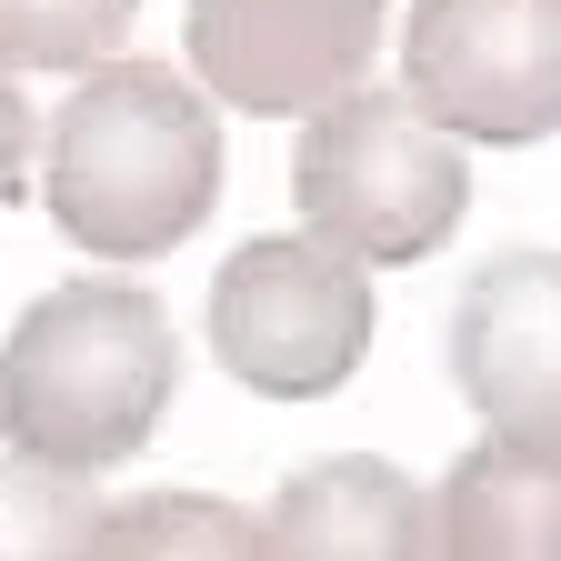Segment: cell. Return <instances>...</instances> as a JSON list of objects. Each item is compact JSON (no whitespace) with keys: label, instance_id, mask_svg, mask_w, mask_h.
I'll return each instance as SVG.
<instances>
[{"label":"cell","instance_id":"cell-1","mask_svg":"<svg viewBox=\"0 0 561 561\" xmlns=\"http://www.w3.org/2000/svg\"><path fill=\"white\" fill-rule=\"evenodd\" d=\"M221 201V121L161 60H111L50 111L41 210L91 261H161Z\"/></svg>","mask_w":561,"mask_h":561},{"label":"cell","instance_id":"cell-2","mask_svg":"<svg viewBox=\"0 0 561 561\" xmlns=\"http://www.w3.org/2000/svg\"><path fill=\"white\" fill-rule=\"evenodd\" d=\"M181 391V331L130 280H60L0 341V432L11 451L111 471L161 432Z\"/></svg>","mask_w":561,"mask_h":561},{"label":"cell","instance_id":"cell-3","mask_svg":"<svg viewBox=\"0 0 561 561\" xmlns=\"http://www.w3.org/2000/svg\"><path fill=\"white\" fill-rule=\"evenodd\" d=\"M291 201L321 241L391 271V261H432L461 231L471 161H461V130H442L411 91H341L301 121Z\"/></svg>","mask_w":561,"mask_h":561},{"label":"cell","instance_id":"cell-4","mask_svg":"<svg viewBox=\"0 0 561 561\" xmlns=\"http://www.w3.org/2000/svg\"><path fill=\"white\" fill-rule=\"evenodd\" d=\"M210 351L261 401H321L362 371L371 351V261L341 241H241L210 280Z\"/></svg>","mask_w":561,"mask_h":561},{"label":"cell","instance_id":"cell-5","mask_svg":"<svg viewBox=\"0 0 561 561\" xmlns=\"http://www.w3.org/2000/svg\"><path fill=\"white\" fill-rule=\"evenodd\" d=\"M401 91L461 140H551L561 130V0H411Z\"/></svg>","mask_w":561,"mask_h":561},{"label":"cell","instance_id":"cell-6","mask_svg":"<svg viewBox=\"0 0 561 561\" xmlns=\"http://www.w3.org/2000/svg\"><path fill=\"white\" fill-rule=\"evenodd\" d=\"M191 81L221 111H321L362 91L381 50V0H181Z\"/></svg>","mask_w":561,"mask_h":561},{"label":"cell","instance_id":"cell-7","mask_svg":"<svg viewBox=\"0 0 561 561\" xmlns=\"http://www.w3.org/2000/svg\"><path fill=\"white\" fill-rule=\"evenodd\" d=\"M451 381L491 432H561V251H491L461 280Z\"/></svg>","mask_w":561,"mask_h":561},{"label":"cell","instance_id":"cell-8","mask_svg":"<svg viewBox=\"0 0 561 561\" xmlns=\"http://www.w3.org/2000/svg\"><path fill=\"white\" fill-rule=\"evenodd\" d=\"M271 561H442V502L381 451L301 461L271 502Z\"/></svg>","mask_w":561,"mask_h":561},{"label":"cell","instance_id":"cell-9","mask_svg":"<svg viewBox=\"0 0 561 561\" xmlns=\"http://www.w3.org/2000/svg\"><path fill=\"white\" fill-rule=\"evenodd\" d=\"M442 561H561V432H491L451 461Z\"/></svg>","mask_w":561,"mask_h":561},{"label":"cell","instance_id":"cell-10","mask_svg":"<svg viewBox=\"0 0 561 561\" xmlns=\"http://www.w3.org/2000/svg\"><path fill=\"white\" fill-rule=\"evenodd\" d=\"M111 502L91 471L41 461V451H0V561H101Z\"/></svg>","mask_w":561,"mask_h":561},{"label":"cell","instance_id":"cell-11","mask_svg":"<svg viewBox=\"0 0 561 561\" xmlns=\"http://www.w3.org/2000/svg\"><path fill=\"white\" fill-rule=\"evenodd\" d=\"M101 561H271V522L221 491H140L111 512Z\"/></svg>","mask_w":561,"mask_h":561},{"label":"cell","instance_id":"cell-12","mask_svg":"<svg viewBox=\"0 0 561 561\" xmlns=\"http://www.w3.org/2000/svg\"><path fill=\"white\" fill-rule=\"evenodd\" d=\"M140 0H0V60L11 70H91Z\"/></svg>","mask_w":561,"mask_h":561},{"label":"cell","instance_id":"cell-13","mask_svg":"<svg viewBox=\"0 0 561 561\" xmlns=\"http://www.w3.org/2000/svg\"><path fill=\"white\" fill-rule=\"evenodd\" d=\"M21 171H31V111L11 91V60H0V210L21 201Z\"/></svg>","mask_w":561,"mask_h":561}]
</instances>
